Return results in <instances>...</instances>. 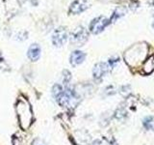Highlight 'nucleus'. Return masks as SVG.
<instances>
[{"instance_id":"nucleus-1","label":"nucleus","mask_w":154,"mask_h":145,"mask_svg":"<svg viewBox=\"0 0 154 145\" xmlns=\"http://www.w3.org/2000/svg\"><path fill=\"white\" fill-rule=\"evenodd\" d=\"M147 54V44H136L132 47H130L128 50L125 51L124 59L130 66H138L143 60L146 58Z\"/></svg>"},{"instance_id":"nucleus-2","label":"nucleus","mask_w":154,"mask_h":145,"mask_svg":"<svg viewBox=\"0 0 154 145\" xmlns=\"http://www.w3.org/2000/svg\"><path fill=\"white\" fill-rule=\"evenodd\" d=\"M89 32L83 26H77L73 31L71 32L69 36V40L71 45L76 47H81L88 41Z\"/></svg>"},{"instance_id":"nucleus-3","label":"nucleus","mask_w":154,"mask_h":145,"mask_svg":"<svg viewBox=\"0 0 154 145\" xmlns=\"http://www.w3.org/2000/svg\"><path fill=\"white\" fill-rule=\"evenodd\" d=\"M110 23L111 22L109 21V18H105L103 16L95 18L90 23V26H89L90 32L93 34H95V35L96 34H99L100 32H102Z\"/></svg>"},{"instance_id":"nucleus-4","label":"nucleus","mask_w":154,"mask_h":145,"mask_svg":"<svg viewBox=\"0 0 154 145\" xmlns=\"http://www.w3.org/2000/svg\"><path fill=\"white\" fill-rule=\"evenodd\" d=\"M67 38H69V32H67L66 28L64 26H60L53 33L52 43L55 47H62L66 43Z\"/></svg>"},{"instance_id":"nucleus-5","label":"nucleus","mask_w":154,"mask_h":145,"mask_svg":"<svg viewBox=\"0 0 154 145\" xmlns=\"http://www.w3.org/2000/svg\"><path fill=\"white\" fill-rule=\"evenodd\" d=\"M91 4L87 0H75L71 3L69 7V13L72 14H78L89 9Z\"/></svg>"},{"instance_id":"nucleus-6","label":"nucleus","mask_w":154,"mask_h":145,"mask_svg":"<svg viewBox=\"0 0 154 145\" xmlns=\"http://www.w3.org/2000/svg\"><path fill=\"white\" fill-rule=\"evenodd\" d=\"M109 65L108 63L100 62L95 64L94 70H93V76L95 79H100L101 77H103L109 71Z\"/></svg>"},{"instance_id":"nucleus-7","label":"nucleus","mask_w":154,"mask_h":145,"mask_svg":"<svg viewBox=\"0 0 154 145\" xmlns=\"http://www.w3.org/2000/svg\"><path fill=\"white\" fill-rule=\"evenodd\" d=\"M27 56L31 61L35 62L37 61L41 56V47L38 44H32L29 47L28 51H27Z\"/></svg>"},{"instance_id":"nucleus-8","label":"nucleus","mask_w":154,"mask_h":145,"mask_svg":"<svg viewBox=\"0 0 154 145\" xmlns=\"http://www.w3.org/2000/svg\"><path fill=\"white\" fill-rule=\"evenodd\" d=\"M86 58V53L81 50H74L70 54V64L72 66H78L81 63H83Z\"/></svg>"},{"instance_id":"nucleus-9","label":"nucleus","mask_w":154,"mask_h":145,"mask_svg":"<svg viewBox=\"0 0 154 145\" xmlns=\"http://www.w3.org/2000/svg\"><path fill=\"white\" fill-rule=\"evenodd\" d=\"M125 13H126V10H125V8H123V7L116 8V10H115L113 14H112V17H111V18L109 19L110 22H115L116 21H118L119 18H122V17L124 16Z\"/></svg>"},{"instance_id":"nucleus-10","label":"nucleus","mask_w":154,"mask_h":145,"mask_svg":"<svg viewBox=\"0 0 154 145\" xmlns=\"http://www.w3.org/2000/svg\"><path fill=\"white\" fill-rule=\"evenodd\" d=\"M143 125L146 130H154V116H147L143 120Z\"/></svg>"},{"instance_id":"nucleus-11","label":"nucleus","mask_w":154,"mask_h":145,"mask_svg":"<svg viewBox=\"0 0 154 145\" xmlns=\"http://www.w3.org/2000/svg\"><path fill=\"white\" fill-rule=\"evenodd\" d=\"M154 70V63H153V57H150L149 59H147L144 63L143 66V72H146V75L151 74Z\"/></svg>"},{"instance_id":"nucleus-12","label":"nucleus","mask_w":154,"mask_h":145,"mask_svg":"<svg viewBox=\"0 0 154 145\" xmlns=\"http://www.w3.org/2000/svg\"><path fill=\"white\" fill-rule=\"evenodd\" d=\"M63 92H64V90H63L62 85L55 84L54 86H53V88H52V95H53V97H54L55 99H57L58 97H59L63 93Z\"/></svg>"},{"instance_id":"nucleus-13","label":"nucleus","mask_w":154,"mask_h":145,"mask_svg":"<svg viewBox=\"0 0 154 145\" xmlns=\"http://www.w3.org/2000/svg\"><path fill=\"white\" fill-rule=\"evenodd\" d=\"M126 116V111L123 108H119L117 111L115 112V117H117L118 119H122Z\"/></svg>"},{"instance_id":"nucleus-14","label":"nucleus","mask_w":154,"mask_h":145,"mask_svg":"<svg viewBox=\"0 0 154 145\" xmlns=\"http://www.w3.org/2000/svg\"><path fill=\"white\" fill-rule=\"evenodd\" d=\"M119 61V57H113V58H111V59L108 61V65H109V67H114L117 63Z\"/></svg>"},{"instance_id":"nucleus-15","label":"nucleus","mask_w":154,"mask_h":145,"mask_svg":"<svg viewBox=\"0 0 154 145\" xmlns=\"http://www.w3.org/2000/svg\"><path fill=\"white\" fill-rule=\"evenodd\" d=\"M71 79V76H70V72L67 71V70H65L64 71V81L65 82H69Z\"/></svg>"},{"instance_id":"nucleus-16","label":"nucleus","mask_w":154,"mask_h":145,"mask_svg":"<svg viewBox=\"0 0 154 145\" xmlns=\"http://www.w3.org/2000/svg\"><path fill=\"white\" fill-rule=\"evenodd\" d=\"M33 145H45V143H43V142L42 141V140L37 139V140H35V141H34Z\"/></svg>"},{"instance_id":"nucleus-17","label":"nucleus","mask_w":154,"mask_h":145,"mask_svg":"<svg viewBox=\"0 0 154 145\" xmlns=\"http://www.w3.org/2000/svg\"><path fill=\"white\" fill-rule=\"evenodd\" d=\"M25 1H27V0H18V2H19V3H24Z\"/></svg>"},{"instance_id":"nucleus-18","label":"nucleus","mask_w":154,"mask_h":145,"mask_svg":"<svg viewBox=\"0 0 154 145\" xmlns=\"http://www.w3.org/2000/svg\"><path fill=\"white\" fill-rule=\"evenodd\" d=\"M152 5H153V7H154V0H152Z\"/></svg>"},{"instance_id":"nucleus-19","label":"nucleus","mask_w":154,"mask_h":145,"mask_svg":"<svg viewBox=\"0 0 154 145\" xmlns=\"http://www.w3.org/2000/svg\"><path fill=\"white\" fill-rule=\"evenodd\" d=\"M152 27L154 28V21H153V23H152Z\"/></svg>"}]
</instances>
